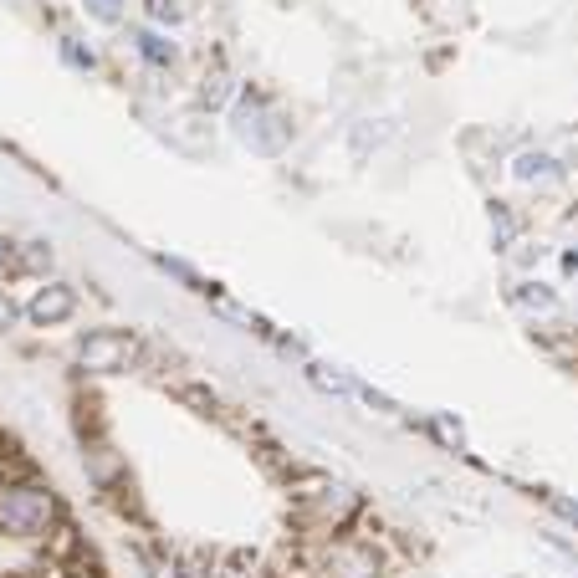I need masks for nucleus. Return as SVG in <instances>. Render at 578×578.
<instances>
[{"mask_svg":"<svg viewBox=\"0 0 578 578\" xmlns=\"http://www.w3.org/2000/svg\"><path fill=\"white\" fill-rule=\"evenodd\" d=\"M548 502H553V512H558L563 522H573V527H578V502H568V497H548Z\"/></svg>","mask_w":578,"mask_h":578,"instance_id":"nucleus-16","label":"nucleus"},{"mask_svg":"<svg viewBox=\"0 0 578 578\" xmlns=\"http://www.w3.org/2000/svg\"><path fill=\"white\" fill-rule=\"evenodd\" d=\"M62 57H67L77 72H93V67H98V62H93V52H82L77 41H62Z\"/></svg>","mask_w":578,"mask_h":578,"instance_id":"nucleus-15","label":"nucleus"},{"mask_svg":"<svg viewBox=\"0 0 578 578\" xmlns=\"http://www.w3.org/2000/svg\"><path fill=\"white\" fill-rule=\"evenodd\" d=\"M82 11L93 21H103V26H118L123 11H128V0H82Z\"/></svg>","mask_w":578,"mask_h":578,"instance_id":"nucleus-11","label":"nucleus"},{"mask_svg":"<svg viewBox=\"0 0 578 578\" xmlns=\"http://www.w3.org/2000/svg\"><path fill=\"white\" fill-rule=\"evenodd\" d=\"M144 11H149V21H159V26H180V16H185L180 0H144Z\"/></svg>","mask_w":578,"mask_h":578,"instance_id":"nucleus-12","label":"nucleus"},{"mask_svg":"<svg viewBox=\"0 0 578 578\" xmlns=\"http://www.w3.org/2000/svg\"><path fill=\"white\" fill-rule=\"evenodd\" d=\"M21 272V246L0 236V277H16Z\"/></svg>","mask_w":578,"mask_h":578,"instance_id":"nucleus-14","label":"nucleus"},{"mask_svg":"<svg viewBox=\"0 0 578 578\" xmlns=\"http://www.w3.org/2000/svg\"><path fill=\"white\" fill-rule=\"evenodd\" d=\"M512 174H517L522 185H532V180H553L558 164H553L548 154H532V149H527V154H517V159H512Z\"/></svg>","mask_w":578,"mask_h":578,"instance_id":"nucleus-7","label":"nucleus"},{"mask_svg":"<svg viewBox=\"0 0 578 578\" xmlns=\"http://www.w3.org/2000/svg\"><path fill=\"white\" fill-rule=\"evenodd\" d=\"M57 527V497L41 481H0V532L6 538H47Z\"/></svg>","mask_w":578,"mask_h":578,"instance_id":"nucleus-1","label":"nucleus"},{"mask_svg":"<svg viewBox=\"0 0 578 578\" xmlns=\"http://www.w3.org/2000/svg\"><path fill=\"white\" fill-rule=\"evenodd\" d=\"M72 313H77V292H72L67 282H47V287H36V292H31V302H26L31 328H62Z\"/></svg>","mask_w":578,"mask_h":578,"instance_id":"nucleus-5","label":"nucleus"},{"mask_svg":"<svg viewBox=\"0 0 578 578\" xmlns=\"http://www.w3.org/2000/svg\"><path fill=\"white\" fill-rule=\"evenodd\" d=\"M139 353H144L139 333H128V328H93L77 343V364L87 374H123V369L139 364Z\"/></svg>","mask_w":578,"mask_h":578,"instance_id":"nucleus-3","label":"nucleus"},{"mask_svg":"<svg viewBox=\"0 0 578 578\" xmlns=\"http://www.w3.org/2000/svg\"><path fill=\"white\" fill-rule=\"evenodd\" d=\"M87 471H93L98 486H113V476H118V456L103 446V440H98V446H87Z\"/></svg>","mask_w":578,"mask_h":578,"instance_id":"nucleus-9","label":"nucleus"},{"mask_svg":"<svg viewBox=\"0 0 578 578\" xmlns=\"http://www.w3.org/2000/svg\"><path fill=\"white\" fill-rule=\"evenodd\" d=\"M492 241H497L502 251L517 241V215H512V205H502V200L492 205Z\"/></svg>","mask_w":578,"mask_h":578,"instance_id":"nucleus-10","label":"nucleus"},{"mask_svg":"<svg viewBox=\"0 0 578 578\" xmlns=\"http://www.w3.org/2000/svg\"><path fill=\"white\" fill-rule=\"evenodd\" d=\"M21 318H26V307H21V302L6 292V287H0V333H11Z\"/></svg>","mask_w":578,"mask_h":578,"instance_id":"nucleus-13","label":"nucleus"},{"mask_svg":"<svg viewBox=\"0 0 578 578\" xmlns=\"http://www.w3.org/2000/svg\"><path fill=\"white\" fill-rule=\"evenodd\" d=\"M512 302H517V307H538V313H553L558 297H553V287H543V282H517V287H512Z\"/></svg>","mask_w":578,"mask_h":578,"instance_id":"nucleus-8","label":"nucleus"},{"mask_svg":"<svg viewBox=\"0 0 578 578\" xmlns=\"http://www.w3.org/2000/svg\"><path fill=\"white\" fill-rule=\"evenodd\" d=\"M353 512H359V497L348 492V486H338V481H323L318 492H302V517L313 522V527H343Z\"/></svg>","mask_w":578,"mask_h":578,"instance_id":"nucleus-4","label":"nucleus"},{"mask_svg":"<svg viewBox=\"0 0 578 578\" xmlns=\"http://www.w3.org/2000/svg\"><path fill=\"white\" fill-rule=\"evenodd\" d=\"M133 52H139L149 67H174L180 62V47H174L169 36H159V31H133Z\"/></svg>","mask_w":578,"mask_h":578,"instance_id":"nucleus-6","label":"nucleus"},{"mask_svg":"<svg viewBox=\"0 0 578 578\" xmlns=\"http://www.w3.org/2000/svg\"><path fill=\"white\" fill-rule=\"evenodd\" d=\"M77 578H98V573H77Z\"/></svg>","mask_w":578,"mask_h":578,"instance_id":"nucleus-17","label":"nucleus"},{"mask_svg":"<svg viewBox=\"0 0 578 578\" xmlns=\"http://www.w3.org/2000/svg\"><path fill=\"white\" fill-rule=\"evenodd\" d=\"M231 128L251 154H282L287 139H292V123L272 108L266 93H241L236 108H231Z\"/></svg>","mask_w":578,"mask_h":578,"instance_id":"nucleus-2","label":"nucleus"}]
</instances>
